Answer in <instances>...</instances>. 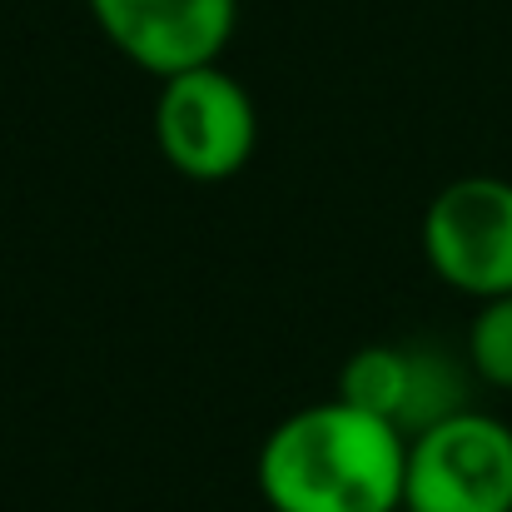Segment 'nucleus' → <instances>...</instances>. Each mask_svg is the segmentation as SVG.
Returning <instances> with one entry per match:
<instances>
[{"instance_id": "obj_7", "label": "nucleus", "mask_w": 512, "mask_h": 512, "mask_svg": "<svg viewBox=\"0 0 512 512\" xmlns=\"http://www.w3.org/2000/svg\"><path fill=\"white\" fill-rule=\"evenodd\" d=\"M468 368L512 393V294H498V299H483L473 324H468Z\"/></svg>"}, {"instance_id": "obj_3", "label": "nucleus", "mask_w": 512, "mask_h": 512, "mask_svg": "<svg viewBox=\"0 0 512 512\" xmlns=\"http://www.w3.org/2000/svg\"><path fill=\"white\" fill-rule=\"evenodd\" d=\"M403 512H512V428L458 408L408 438Z\"/></svg>"}, {"instance_id": "obj_6", "label": "nucleus", "mask_w": 512, "mask_h": 512, "mask_svg": "<svg viewBox=\"0 0 512 512\" xmlns=\"http://www.w3.org/2000/svg\"><path fill=\"white\" fill-rule=\"evenodd\" d=\"M463 368L438 348L413 343H368L353 348L339 373V398L368 408L373 418L393 423L403 438L443 423L448 413L468 408Z\"/></svg>"}, {"instance_id": "obj_4", "label": "nucleus", "mask_w": 512, "mask_h": 512, "mask_svg": "<svg viewBox=\"0 0 512 512\" xmlns=\"http://www.w3.org/2000/svg\"><path fill=\"white\" fill-rule=\"evenodd\" d=\"M423 259L478 304L512 294V179L463 174L443 184L423 209Z\"/></svg>"}, {"instance_id": "obj_2", "label": "nucleus", "mask_w": 512, "mask_h": 512, "mask_svg": "<svg viewBox=\"0 0 512 512\" xmlns=\"http://www.w3.org/2000/svg\"><path fill=\"white\" fill-rule=\"evenodd\" d=\"M155 145L165 165L194 184L234 179L259 145L254 95L219 60L165 75L155 95Z\"/></svg>"}, {"instance_id": "obj_5", "label": "nucleus", "mask_w": 512, "mask_h": 512, "mask_svg": "<svg viewBox=\"0 0 512 512\" xmlns=\"http://www.w3.org/2000/svg\"><path fill=\"white\" fill-rule=\"evenodd\" d=\"M100 35L145 75L214 65L239 25V0H90Z\"/></svg>"}, {"instance_id": "obj_1", "label": "nucleus", "mask_w": 512, "mask_h": 512, "mask_svg": "<svg viewBox=\"0 0 512 512\" xmlns=\"http://www.w3.org/2000/svg\"><path fill=\"white\" fill-rule=\"evenodd\" d=\"M403 468L408 438L334 393L274 423L259 493L269 512H403Z\"/></svg>"}]
</instances>
